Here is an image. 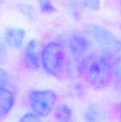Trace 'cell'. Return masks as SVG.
<instances>
[{
  "label": "cell",
  "instance_id": "obj_1",
  "mask_svg": "<svg viewBox=\"0 0 121 122\" xmlns=\"http://www.w3.org/2000/svg\"><path fill=\"white\" fill-rule=\"evenodd\" d=\"M78 63L79 76L94 89H104L113 81L112 60L108 54H88Z\"/></svg>",
  "mask_w": 121,
  "mask_h": 122
},
{
  "label": "cell",
  "instance_id": "obj_2",
  "mask_svg": "<svg viewBox=\"0 0 121 122\" xmlns=\"http://www.w3.org/2000/svg\"><path fill=\"white\" fill-rule=\"evenodd\" d=\"M41 64L48 75L56 78L64 77L67 68V57L62 44L55 41L46 44L42 49Z\"/></svg>",
  "mask_w": 121,
  "mask_h": 122
},
{
  "label": "cell",
  "instance_id": "obj_13",
  "mask_svg": "<svg viewBox=\"0 0 121 122\" xmlns=\"http://www.w3.org/2000/svg\"><path fill=\"white\" fill-rule=\"evenodd\" d=\"M19 122H42L41 117L33 112L26 113L20 118Z\"/></svg>",
  "mask_w": 121,
  "mask_h": 122
},
{
  "label": "cell",
  "instance_id": "obj_3",
  "mask_svg": "<svg viewBox=\"0 0 121 122\" xmlns=\"http://www.w3.org/2000/svg\"><path fill=\"white\" fill-rule=\"evenodd\" d=\"M27 100L32 112L46 117L55 109L58 95L51 89H32L27 94Z\"/></svg>",
  "mask_w": 121,
  "mask_h": 122
},
{
  "label": "cell",
  "instance_id": "obj_4",
  "mask_svg": "<svg viewBox=\"0 0 121 122\" xmlns=\"http://www.w3.org/2000/svg\"><path fill=\"white\" fill-rule=\"evenodd\" d=\"M84 32L88 37L101 46L106 54L121 50V41L110 30L100 25L90 24L85 27Z\"/></svg>",
  "mask_w": 121,
  "mask_h": 122
},
{
  "label": "cell",
  "instance_id": "obj_6",
  "mask_svg": "<svg viewBox=\"0 0 121 122\" xmlns=\"http://www.w3.org/2000/svg\"><path fill=\"white\" fill-rule=\"evenodd\" d=\"M90 44L87 39L83 35L74 34L68 40V49L72 58L79 62L87 55Z\"/></svg>",
  "mask_w": 121,
  "mask_h": 122
},
{
  "label": "cell",
  "instance_id": "obj_16",
  "mask_svg": "<svg viewBox=\"0 0 121 122\" xmlns=\"http://www.w3.org/2000/svg\"><path fill=\"white\" fill-rule=\"evenodd\" d=\"M85 5L87 6L88 8L92 10L96 9L98 8L99 5V2L98 1H87V2H85Z\"/></svg>",
  "mask_w": 121,
  "mask_h": 122
},
{
  "label": "cell",
  "instance_id": "obj_15",
  "mask_svg": "<svg viewBox=\"0 0 121 122\" xmlns=\"http://www.w3.org/2000/svg\"><path fill=\"white\" fill-rule=\"evenodd\" d=\"M9 82V78L8 74L0 68V89L7 88Z\"/></svg>",
  "mask_w": 121,
  "mask_h": 122
},
{
  "label": "cell",
  "instance_id": "obj_17",
  "mask_svg": "<svg viewBox=\"0 0 121 122\" xmlns=\"http://www.w3.org/2000/svg\"><path fill=\"white\" fill-rule=\"evenodd\" d=\"M5 41L3 40L2 39H0V58L4 56V54L5 52Z\"/></svg>",
  "mask_w": 121,
  "mask_h": 122
},
{
  "label": "cell",
  "instance_id": "obj_12",
  "mask_svg": "<svg viewBox=\"0 0 121 122\" xmlns=\"http://www.w3.org/2000/svg\"><path fill=\"white\" fill-rule=\"evenodd\" d=\"M112 71L113 80L117 85L121 86V54L112 60Z\"/></svg>",
  "mask_w": 121,
  "mask_h": 122
},
{
  "label": "cell",
  "instance_id": "obj_11",
  "mask_svg": "<svg viewBox=\"0 0 121 122\" xmlns=\"http://www.w3.org/2000/svg\"><path fill=\"white\" fill-rule=\"evenodd\" d=\"M17 8L23 15L30 20L34 21L37 19V13L33 6L25 3H19L17 4Z\"/></svg>",
  "mask_w": 121,
  "mask_h": 122
},
{
  "label": "cell",
  "instance_id": "obj_10",
  "mask_svg": "<svg viewBox=\"0 0 121 122\" xmlns=\"http://www.w3.org/2000/svg\"><path fill=\"white\" fill-rule=\"evenodd\" d=\"M53 116L56 120L59 122H72L74 113L69 105L62 103L55 108Z\"/></svg>",
  "mask_w": 121,
  "mask_h": 122
},
{
  "label": "cell",
  "instance_id": "obj_8",
  "mask_svg": "<svg viewBox=\"0 0 121 122\" xmlns=\"http://www.w3.org/2000/svg\"><path fill=\"white\" fill-rule=\"evenodd\" d=\"M105 117L106 113L103 106L95 102L88 105L83 113L85 122H104Z\"/></svg>",
  "mask_w": 121,
  "mask_h": 122
},
{
  "label": "cell",
  "instance_id": "obj_14",
  "mask_svg": "<svg viewBox=\"0 0 121 122\" xmlns=\"http://www.w3.org/2000/svg\"><path fill=\"white\" fill-rule=\"evenodd\" d=\"M39 7H40V10L45 13H52L56 11V8L49 1H40Z\"/></svg>",
  "mask_w": 121,
  "mask_h": 122
},
{
  "label": "cell",
  "instance_id": "obj_5",
  "mask_svg": "<svg viewBox=\"0 0 121 122\" xmlns=\"http://www.w3.org/2000/svg\"><path fill=\"white\" fill-rule=\"evenodd\" d=\"M41 52L37 42L32 39L26 45L23 54V62L25 67L31 70H37L42 66Z\"/></svg>",
  "mask_w": 121,
  "mask_h": 122
},
{
  "label": "cell",
  "instance_id": "obj_9",
  "mask_svg": "<svg viewBox=\"0 0 121 122\" xmlns=\"http://www.w3.org/2000/svg\"><path fill=\"white\" fill-rule=\"evenodd\" d=\"M26 32L23 29L17 27H9L5 32V41L10 46L19 49L22 46Z\"/></svg>",
  "mask_w": 121,
  "mask_h": 122
},
{
  "label": "cell",
  "instance_id": "obj_18",
  "mask_svg": "<svg viewBox=\"0 0 121 122\" xmlns=\"http://www.w3.org/2000/svg\"><path fill=\"white\" fill-rule=\"evenodd\" d=\"M116 114H117V119L119 122H121V102L117 105L116 107Z\"/></svg>",
  "mask_w": 121,
  "mask_h": 122
},
{
  "label": "cell",
  "instance_id": "obj_7",
  "mask_svg": "<svg viewBox=\"0 0 121 122\" xmlns=\"http://www.w3.org/2000/svg\"><path fill=\"white\" fill-rule=\"evenodd\" d=\"M15 101V95L13 90L9 88L0 89V120L4 119L8 114Z\"/></svg>",
  "mask_w": 121,
  "mask_h": 122
}]
</instances>
